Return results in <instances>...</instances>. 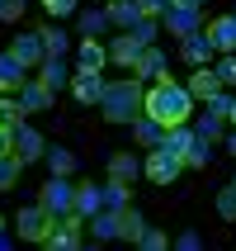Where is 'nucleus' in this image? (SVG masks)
<instances>
[{
	"instance_id": "obj_11",
	"label": "nucleus",
	"mask_w": 236,
	"mask_h": 251,
	"mask_svg": "<svg viewBox=\"0 0 236 251\" xmlns=\"http://www.w3.org/2000/svg\"><path fill=\"white\" fill-rule=\"evenodd\" d=\"M208 43L217 48V52H236V14H217V19H208Z\"/></svg>"
},
{
	"instance_id": "obj_3",
	"label": "nucleus",
	"mask_w": 236,
	"mask_h": 251,
	"mask_svg": "<svg viewBox=\"0 0 236 251\" xmlns=\"http://www.w3.org/2000/svg\"><path fill=\"white\" fill-rule=\"evenodd\" d=\"M180 171H184V156L170 152V147H151V156L142 161V176H147L151 185H175Z\"/></svg>"
},
{
	"instance_id": "obj_5",
	"label": "nucleus",
	"mask_w": 236,
	"mask_h": 251,
	"mask_svg": "<svg viewBox=\"0 0 236 251\" xmlns=\"http://www.w3.org/2000/svg\"><path fill=\"white\" fill-rule=\"evenodd\" d=\"M14 227H19L24 242H47V232H52V213L43 209V204H28V209H19Z\"/></svg>"
},
{
	"instance_id": "obj_35",
	"label": "nucleus",
	"mask_w": 236,
	"mask_h": 251,
	"mask_svg": "<svg viewBox=\"0 0 236 251\" xmlns=\"http://www.w3.org/2000/svg\"><path fill=\"white\" fill-rule=\"evenodd\" d=\"M24 10H28V0H0V24H14Z\"/></svg>"
},
{
	"instance_id": "obj_39",
	"label": "nucleus",
	"mask_w": 236,
	"mask_h": 251,
	"mask_svg": "<svg viewBox=\"0 0 236 251\" xmlns=\"http://www.w3.org/2000/svg\"><path fill=\"white\" fill-rule=\"evenodd\" d=\"M232 104H236V95H227V90H222L217 100H208V109L217 114V119H232Z\"/></svg>"
},
{
	"instance_id": "obj_44",
	"label": "nucleus",
	"mask_w": 236,
	"mask_h": 251,
	"mask_svg": "<svg viewBox=\"0 0 236 251\" xmlns=\"http://www.w3.org/2000/svg\"><path fill=\"white\" fill-rule=\"evenodd\" d=\"M227 152L236 156V128H227Z\"/></svg>"
},
{
	"instance_id": "obj_21",
	"label": "nucleus",
	"mask_w": 236,
	"mask_h": 251,
	"mask_svg": "<svg viewBox=\"0 0 236 251\" xmlns=\"http://www.w3.org/2000/svg\"><path fill=\"white\" fill-rule=\"evenodd\" d=\"M109 176H113V180H137V176H142V161L132 152H113L109 156Z\"/></svg>"
},
{
	"instance_id": "obj_42",
	"label": "nucleus",
	"mask_w": 236,
	"mask_h": 251,
	"mask_svg": "<svg viewBox=\"0 0 236 251\" xmlns=\"http://www.w3.org/2000/svg\"><path fill=\"white\" fill-rule=\"evenodd\" d=\"M175 247H180V251H198V232H194V227H189V232H180V242H175Z\"/></svg>"
},
{
	"instance_id": "obj_13",
	"label": "nucleus",
	"mask_w": 236,
	"mask_h": 251,
	"mask_svg": "<svg viewBox=\"0 0 236 251\" xmlns=\"http://www.w3.org/2000/svg\"><path fill=\"white\" fill-rule=\"evenodd\" d=\"M28 67H19V62H14L10 52H0V95H19V90H24V76Z\"/></svg>"
},
{
	"instance_id": "obj_20",
	"label": "nucleus",
	"mask_w": 236,
	"mask_h": 251,
	"mask_svg": "<svg viewBox=\"0 0 236 251\" xmlns=\"http://www.w3.org/2000/svg\"><path fill=\"white\" fill-rule=\"evenodd\" d=\"M47 90H62V85H71V71H66V62L62 57H43V76H38Z\"/></svg>"
},
{
	"instance_id": "obj_18",
	"label": "nucleus",
	"mask_w": 236,
	"mask_h": 251,
	"mask_svg": "<svg viewBox=\"0 0 236 251\" xmlns=\"http://www.w3.org/2000/svg\"><path fill=\"white\" fill-rule=\"evenodd\" d=\"M213 52H217V48L208 43V33H189V38H184V62H189V67H208Z\"/></svg>"
},
{
	"instance_id": "obj_45",
	"label": "nucleus",
	"mask_w": 236,
	"mask_h": 251,
	"mask_svg": "<svg viewBox=\"0 0 236 251\" xmlns=\"http://www.w3.org/2000/svg\"><path fill=\"white\" fill-rule=\"evenodd\" d=\"M227 124H232V128H236V104H232V119H227Z\"/></svg>"
},
{
	"instance_id": "obj_19",
	"label": "nucleus",
	"mask_w": 236,
	"mask_h": 251,
	"mask_svg": "<svg viewBox=\"0 0 236 251\" xmlns=\"http://www.w3.org/2000/svg\"><path fill=\"white\" fill-rule=\"evenodd\" d=\"M104 14H109V24H118V28H132V24L142 19L137 0H109V5H104Z\"/></svg>"
},
{
	"instance_id": "obj_30",
	"label": "nucleus",
	"mask_w": 236,
	"mask_h": 251,
	"mask_svg": "<svg viewBox=\"0 0 236 251\" xmlns=\"http://www.w3.org/2000/svg\"><path fill=\"white\" fill-rule=\"evenodd\" d=\"M0 124H10V128L24 124V104H19V95H0Z\"/></svg>"
},
{
	"instance_id": "obj_10",
	"label": "nucleus",
	"mask_w": 236,
	"mask_h": 251,
	"mask_svg": "<svg viewBox=\"0 0 236 251\" xmlns=\"http://www.w3.org/2000/svg\"><path fill=\"white\" fill-rule=\"evenodd\" d=\"M10 57L19 62V67H43V33H19V38H10Z\"/></svg>"
},
{
	"instance_id": "obj_23",
	"label": "nucleus",
	"mask_w": 236,
	"mask_h": 251,
	"mask_svg": "<svg viewBox=\"0 0 236 251\" xmlns=\"http://www.w3.org/2000/svg\"><path fill=\"white\" fill-rule=\"evenodd\" d=\"M132 138H137V147H161V138H166V128L156 124V119H147V114H142L137 124H132Z\"/></svg>"
},
{
	"instance_id": "obj_34",
	"label": "nucleus",
	"mask_w": 236,
	"mask_h": 251,
	"mask_svg": "<svg viewBox=\"0 0 236 251\" xmlns=\"http://www.w3.org/2000/svg\"><path fill=\"white\" fill-rule=\"evenodd\" d=\"M217 213H222L227 223H236V185H222L217 190Z\"/></svg>"
},
{
	"instance_id": "obj_43",
	"label": "nucleus",
	"mask_w": 236,
	"mask_h": 251,
	"mask_svg": "<svg viewBox=\"0 0 236 251\" xmlns=\"http://www.w3.org/2000/svg\"><path fill=\"white\" fill-rule=\"evenodd\" d=\"M175 10H203V0H170Z\"/></svg>"
},
{
	"instance_id": "obj_6",
	"label": "nucleus",
	"mask_w": 236,
	"mask_h": 251,
	"mask_svg": "<svg viewBox=\"0 0 236 251\" xmlns=\"http://www.w3.org/2000/svg\"><path fill=\"white\" fill-rule=\"evenodd\" d=\"M104 71H76L71 76V95H76V104H99L104 100Z\"/></svg>"
},
{
	"instance_id": "obj_28",
	"label": "nucleus",
	"mask_w": 236,
	"mask_h": 251,
	"mask_svg": "<svg viewBox=\"0 0 236 251\" xmlns=\"http://www.w3.org/2000/svg\"><path fill=\"white\" fill-rule=\"evenodd\" d=\"M99 190H104V209H123L128 195H132V190H128V180H113V176H109V185H99Z\"/></svg>"
},
{
	"instance_id": "obj_7",
	"label": "nucleus",
	"mask_w": 236,
	"mask_h": 251,
	"mask_svg": "<svg viewBox=\"0 0 236 251\" xmlns=\"http://www.w3.org/2000/svg\"><path fill=\"white\" fill-rule=\"evenodd\" d=\"M142 52H147V43H142L132 28H123V33L109 43V62H113V67H137V57H142Z\"/></svg>"
},
{
	"instance_id": "obj_25",
	"label": "nucleus",
	"mask_w": 236,
	"mask_h": 251,
	"mask_svg": "<svg viewBox=\"0 0 236 251\" xmlns=\"http://www.w3.org/2000/svg\"><path fill=\"white\" fill-rule=\"evenodd\" d=\"M208 161H213V142L208 138H198V133H194V142H189V152H184V166H208Z\"/></svg>"
},
{
	"instance_id": "obj_27",
	"label": "nucleus",
	"mask_w": 236,
	"mask_h": 251,
	"mask_svg": "<svg viewBox=\"0 0 236 251\" xmlns=\"http://www.w3.org/2000/svg\"><path fill=\"white\" fill-rule=\"evenodd\" d=\"M38 33H43V52H47V57H66L71 38L62 33V28H38Z\"/></svg>"
},
{
	"instance_id": "obj_9",
	"label": "nucleus",
	"mask_w": 236,
	"mask_h": 251,
	"mask_svg": "<svg viewBox=\"0 0 236 251\" xmlns=\"http://www.w3.org/2000/svg\"><path fill=\"white\" fill-rule=\"evenodd\" d=\"M184 90L194 95V104H198V100L208 104V100H217V95H222L227 85L217 81V71H213V67H194V76H189V85H184Z\"/></svg>"
},
{
	"instance_id": "obj_46",
	"label": "nucleus",
	"mask_w": 236,
	"mask_h": 251,
	"mask_svg": "<svg viewBox=\"0 0 236 251\" xmlns=\"http://www.w3.org/2000/svg\"><path fill=\"white\" fill-rule=\"evenodd\" d=\"M0 232H5V218H0Z\"/></svg>"
},
{
	"instance_id": "obj_31",
	"label": "nucleus",
	"mask_w": 236,
	"mask_h": 251,
	"mask_svg": "<svg viewBox=\"0 0 236 251\" xmlns=\"http://www.w3.org/2000/svg\"><path fill=\"white\" fill-rule=\"evenodd\" d=\"M19 171H24V161H19V156H0V190H14V185H19Z\"/></svg>"
},
{
	"instance_id": "obj_37",
	"label": "nucleus",
	"mask_w": 236,
	"mask_h": 251,
	"mask_svg": "<svg viewBox=\"0 0 236 251\" xmlns=\"http://www.w3.org/2000/svg\"><path fill=\"white\" fill-rule=\"evenodd\" d=\"M43 10L52 19H66V14H76V0H43Z\"/></svg>"
},
{
	"instance_id": "obj_41",
	"label": "nucleus",
	"mask_w": 236,
	"mask_h": 251,
	"mask_svg": "<svg viewBox=\"0 0 236 251\" xmlns=\"http://www.w3.org/2000/svg\"><path fill=\"white\" fill-rule=\"evenodd\" d=\"M10 152H14V128L0 124V156H10Z\"/></svg>"
},
{
	"instance_id": "obj_29",
	"label": "nucleus",
	"mask_w": 236,
	"mask_h": 251,
	"mask_svg": "<svg viewBox=\"0 0 236 251\" xmlns=\"http://www.w3.org/2000/svg\"><path fill=\"white\" fill-rule=\"evenodd\" d=\"M47 166H52V176H71V171H76V152H66V147H47Z\"/></svg>"
},
{
	"instance_id": "obj_47",
	"label": "nucleus",
	"mask_w": 236,
	"mask_h": 251,
	"mask_svg": "<svg viewBox=\"0 0 236 251\" xmlns=\"http://www.w3.org/2000/svg\"><path fill=\"white\" fill-rule=\"evenodd\" d=\"M232 185H236V176H232Z\"/></svg>"
},
{
	"instance_id": "obj_48",
	"label": "nucleus",
	"mask_w": 236,
	"mask_h": 251,
	"mask_svg": "<svg viewBox=\"0 0 236 251\" xmlns=\"http://www.w3.org/2000/svg\"><path fill=\"white\" fill-rule=\"evenodd\" d=\"M232 14H236V10H232Z\"/></svg>"
},
{
	"instance_id": "obj_33",
	"label": "nucleus",
	"mask_w": 236,
	"mask_h": 251,
	"mask_svg": "<svg viewBox=\"0 0 236 251\" xmlns=\"http://www.w3.org/2000/svg\"><path fill=\"white\" fill-rule=\"evenodd\" d=\"M137 247H142V251H166V247H170V237L161 232V227H142Z\"/></svg>"
},
{
	"instance_id": "obj_36",
	"label": "nucleus",
	"mask_w": 236,
	"mask_h": 251,
	"mask_svg": "<svg viewBox=\"0 0 236 251\" xmlns=\"http://www.w3.org/2000/svg\"><path fill=\"white\" fill-rule=\"evenodd\" d=\"M213 71H217V81H222V85H236V52H227Z\"/></svg>"
},
{
	"instance_id": "obj_38",
	"label": "nucleus",
	"mask_w": 236,
	"mask_h": 251,
	"mask_svg": "<svg viewBox=\"0 0 236 251\" xmlns=\"http://www.w3.org/2000/svg\"><path fill=\"white\" fill-rule=\"evenodd\" d=\"M137 10H142V19H161L170 10V0H137Z\"/></svg>"
},
{
	"instance_id": "obj_8",
	"label": "nucleus",
	"mask_w": 236,
	"mask_h": 251,
	"mask_svg": "<svg viewBox=\"0 0 236 251\" xmlns=\"http://www.w3.org/2000/svg\"><path fill=\"white\" fill-rule=\"evenodd\" d=\"M14 156H19V161H43V156H47V147H43V133L38 128H28V124H19L14 128Z\"/></svg>"
},
{
	"instance_id": "obj_17",
	"label": "nucleus",
	"mask_w": 236,
	"mask_h": 251,
	"mask_svg": "<svg viewBox=\"0 0 236 251\" xmlns=\"http://www.w3.org/2000/svg\"><path fill=\"white\" fill-rule=\"evenodd\" d=\"M161 19H166V28L175 33V38H189V33H198V10H175V5H170Z\"/></svg>"
},
{
	"instance_id": "obj_15",
	"label": "nucleus",
	"mask_w": 236,
	"mask_h": 251,
	"mask_svg": "<svg viewBox=\"0 0 236 251\" xmlns=\"http://www.w3.org/2000/svg\"><path fill=\"white\" fill-rule=\"evenodd\" d=\"M57 90H47L43 81H24V90H19V104H24V114H43L47 104H52Z\"/></svg>"
},
{
	"instance_id": "obj_14",
	"label": "nucleus",
	"mask_w": 236,
	"mask_h": 251,
	"mask_svg": "<svg viewBox=\"0 0 236 251\" xmlns=\"http://www.w3.org/2000/svg\"><path fill=\"white\" fill-rule=\"evenodd\" d=\"M161 76H166V52L151 43V48L137 57V81H142V85H151V81H161Z\"/></svg>"
},
{
	"instance_id": "obj_32",
	"label": "nucleus",
	"mask_w": 236,
	"mask_h": 251,
	"mask_svg": "<svg viewBox=\"0 0 236 251\" xmlns=\"http://www.w3.org/2000/svg\"><path fill=\"white\" fill-rule=\"evenodd\" d=\"M194 133L213 142V138H222V133H227V119H217V114L208 109V114H198V128H194Z\"/></svg>"
},
{
	"instance_id": "obj_26",
	"label": "nucleus",
	"mask_w": 236,
	"mask_h": 251,
	"mask_svg": "<svg viewBox=\"0 0 236 251\" xmlns=\"http://www.w3.org/2000/svg\"><path fill=\"white\" fill-rule=\"evenodd\" d=\"M109 28V14L104 10H81V38H99Z\"/></svg>"
},
{
	"instance_id": "obj_16",
	"label": "nucleus",
	"mask_w": 236,
	"mask_h": 251,
	"mask_svg": "<svg viewBox=\"0 0 236 251\" xmlns=\"http://www.w3.org/2000/svg\"><path fill=\"white\" fill-rule=\"evenodd\" d=\"M104 209V190H99V185H76V213H81L85 223H90V218H95V213Z\"/></svg>"
},
{
	"instance_id": "obj_22",
	"label": "nucleus",
	"mask_w": 236,
	"mask_h": 251,
	"mask_svg": "<svg viewBox=\"0 0 236 251\" xmlns=\"http://www.w3.org/2000/svg\"><path fill=\"white\" fill-rule=\"evenodd\" d=\"M142 227H147V218H142L132 204H123V209H118V237H123V242H137Z\"/></svg>"
},
{
	"instance_id": "obj_4",
	"label": "nucleus",
	"mask_w": 236,
	"mask_h": 251,
	"mask_svg": "<svg viewBox=\"0 0 236 251\" xmlns=\"http://www.w3.org/2000/svg\"><path fill=\"white\" fill-rule=\"evenodd\" d=\"M38 204L52 213V218H57V213H71V209H76V185H71L66 176H52V180L43 185V199H38Z\"/></svg>"
},
{
	"instance_id": "obj_1",
	"label": "nucleus",
	"mask_w": 236,
	"mask_h": 251,
	"mask_svg": "<svg viewBox=\"0 0 236 251\" xmlns=\"http://www.w3.org/2000/svg\"><path fill=\"white\" fill-rule=\"evenodd\" d=\"M142 114H147V119H156L161 128H180V124H189V119H194V95H189L180 81L161 76V81H151V85H147Z\"/></svg>"
},
{
	"instance_id": "obj_2",
	"label": "nucleus",
	"mask_w": 236,
	"mask_h": 251,
	"mask_svg": "<svg viewBox=\"0 0 236 251\" xmlns=\"http://www.w3.org/2000/svg\"><path fill=\"white\" fill-rule=\"evenodd\" d=\"M142 100H147V85L137 76H128V81H109L104 85V100H99V109L109 124H137L142 119Z\"/></svg>"
},
{
	"instance_id": "obj_40",
	"label": "nucleus",
	"mask_w": 236,
	"mask_h": 251,
	"mask_svg": "<svg viewBox=\"0 0 236 251\" xmlns=\"http://www.w3.org/2000/svg\"><path fill=\"white\" fill-rule=\"evenodd\" d=\"M132 33H137V38L151 48V43H156V19H137V24H132Z\"/></svg>"
},
{
	"instance_id": "obj_12",
	"label": "nucleus",
	"mask_w": 236,
	"mask_h": 251,
	"mask_svg": "<svg viewBox=\"0 0 236 251\" xmlns=\"http://www.w3.org/2000/svg\"><path fill=\"white\" fill-rule=\"evenodd\" d=\"M109 67V48L99 38H81V48H76V71H104Z\"/></svg>"
},
{
	"instance_id": "obj_24",
	"label": "nucleus",
	"mask_w": 236,
	"mask_h": 251,
	"mask_svg": "<svg viewBox=\"0 0 236 251\" xmlns=\"http://www.w3.org/2000/svg\"><path fill=\"white\" fill-rule=\"evenodd\" d=\"M90 232H95L99 242H113L118 237V209H99L95 218H90Z\"/></svg>"
}]
</instances>
